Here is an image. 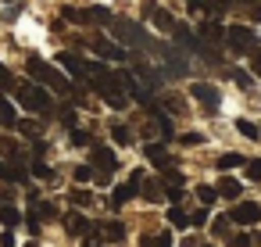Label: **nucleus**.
<instances>
[{"label": "nucleus", "instance_id": "nucleus-21", "mask_svg": "<svg viewBox=\"0 0 261 247\" xmlns=\"http://www.w3.org/2000/svg\"><path fill=\"white\" fill-rule=\"evenodd\" d=\"M65 229H68L72 236H83V233L90 229V218H86V215H79V211H72V215L65 218Z\"/></svg>", "mask_w": 261, "mask_h": 247}, {"label": "nucleus", "instance_id": "nucleus-50", "mask_svg": "<svg viewBox=\"0 0 261 247\" xmlns=\"http://www.w3.org/2000/svg\"><path fill=\"white\" fill-rule=\"evenodd\" d=\"M4 4H18V0H4Z\"/></svg>", "mask_w": 261, "mask_h": 247}, {"label": "nucleus", "instance_id": "nucleus-42", "mask_svg": "<svg viewBox=\"0 0 261 247\" xmlns=\"http://www.w3.org/2000/svg\"><path fill=\"white\" fill-rule=\"evenodd\" d=\"M15 129H18L22 136H33V133H36V122H29V118H18V122H15Z\"/></svg>", "mask_w": 261, "mask_h": 247}, {"label": "nucleus", "instance_id": "nucleus-32", "mask_svg": "<svg viewBox=\"0 0 261 247\" xmlns=\"http://www.w3.org/2000/svg\"><path fill=\"white\" fill-rule=\"evenodd\" d=\"M232 83H236L240 90H250V86H254V76L243 72V68H236V72H232Z\"/></svg>", "mask_w": 261, "mask_h": 247}, {"label": "nucleus", "instance_id": "nucleus-40", "mask_svg": "<svg viewBox=\"0 0 261 247\" xmlns=\"http://www.w3.org/2000/svg\"><path fill=\"white\" fill-rule=\"evenodd\" d=\"M83 247H100V229H97V226H90V229H86V240H83Z\"/></svg>", "mask_w": 261, "mask_h": 247}, {"label": "nucleus", "instance_id": "nucleus-7", "mask_svg": "<svg viewBox=\"0 0 261 247\" xmlns=\"http://www.w3.org/2000/svg\"><path fill=\"white\" fill-rule=\"evenodd\" d=\"M58 68H65V76L75 79V83H90V65L79 54H72V51H61L58 54Z\"/></svg>", "mask_w": 261, "mask_h": 247}, {"label": "nucleus", "instance_id": "nucleus-49", "mask_svg": "<svg viewBox=\"0 0 261 247\" xmlns=\"http://www.w3.org/2000/svg\"><path fill=\"white\" fill-rule=\"evenodd\" d=\"M247 11H250V18H254V22H261V0H257V4H250Z\"/></svg>", "mask_w": 261, "mask_h": 247}, {"label": "nucleus", "instance_id": "nucleus-22", "mask_svg": "<svg viewBox=\"0 0 261 247\" xmlns=\"http://www.w3.org/2000/svg\"><path fill=\"white\" fill-rule=\"evenodd\" d=\"M22 222V211L15 208V204H0V226H4V229H15Z\"/></svg>", "mask_w": 261, "mask_h": 247}, {"label": "nucleus", "instance_id": "nucleus-16", "mask_svg": "<svg viewBox=\"0 0 261 247\" xmlns=\"http://www.w3.org/2000/svg\"><path fill=\"white\" fill-rule=\"evenodd\" d=\"M143 154H147V161H150L154 168H168V165H172V154H168V147H165V143H150V140H147Z\"/></svg>", "mask_w": 261, "mask_h": 247}, {"label": "nucleus", "instance_id": "nucleus-5", "mask_svg": "<svg viewBox=\"0 0 261 247\" xmlns=\"http://www.w3.org/2000/svg\"><path fill=\"white\" fill-rule=\"evenodd\" d=\"M111 29H115V36L122 40L118 47H125V51H129V47H147V43H150L147 33H143L136 22H129V18H111Z\"/></svg>", "mask_w": 261, "mask_h": 247}, {"label": "nucleus", "instance_id": "nucleus-39", "mask_svg": "<svg viewBox=\"0 0 261 247\" xmlns=\"http://www.w3.org/2000/svg\"><path fill=\"white\" fill-rule=\"evenodd\" d=\"M250 243H254L250 233H236V236H229V247H250Z\"/></svg>", "mask_w": 261, "mask_h": 247}, {"label": "nucleus", "instance_id": "nucleus-35", "mask_svg": "<svg viewBox=\"0 0 261 247\" xmlns=\"http://www.w3.org/2000/svg\"><path fill=\"white\" fill-rule=\"evenodd\" d=\"M11 86H15V76H11V72H8L4 65H0V93H8Z\"/></svg>", "mask_w": 261, "mask_h": 247}, {"label": "nucleus", "instance_id": "nucleus-37", "mask_svg": "<svg viewBox=\"0 0 261 247\" xmlns=\"http://www.w3.org/2000/svg\"><path fill=\"white\" fill-rule=\"evenodd\" d=\"M33 176H40V179H50V176H54V168H50V165H43V161L36 158V161H33Z\"/></svg>", "mask_w": 261, "mask_h": 247}, {"label": "nucleus", "instance_id": "nucleus-1", "mask_svg": "<svg viewBox=\"0 0 261 247\" xmlns=\"http://www.w3.org/2000/svg\"><path fill=\"white\" fill-rule=\"evenodd\" d=\"M90 86L104 97V104L108 108H115V111H122L125 104H129V97H125V90H122V79H118V72H111L104 61H93L90 65Z\"/></svg>", "mask_w": 261, "mask_h": 247}, {"label": "nucleus", "instance_id": "nucleus-18", "mask_svg": "<svg viewBox=\"0 0 261 247\" xmlns=\"http://www.w3.org/2000/svg\"><path fill=\"white\" fill-rule=\"evenodd\" d=\"M215 193H218V197H225V201H240L243 183H240V179H232V176H222V179H218V186H215Z\"/></svg>", "mask_w": 261, "mask_h": 247}, {"label": "nucleus", "instance_id": "nucleus-47", "mask_svg": "<svg viewBox=\"0 0 261 247\" xmlns=\"http://www.w3.org/2000/svg\"><path fill=\"white\" fill-rule=\"evenodd\" d=\"M0 247H18V243H15V233H11V229H4V233H0Z\"/></svg>", "mask_w": 261, "mask_h": 247}, {"label": "nucleus", "instance_id": "nucleus-23", "mask_svg": "<svg viewBox=\"0 0 261 247\" xmlns=\"http://www.w3.org/2000/svg\"><path fill=\"white\" fill-rule=\"evenodd\" d=\"M15 122H18V115H15V104H11L8 97H0V126L15 129Z\"/></svg>", "mask_w": 261, "mask_h": 247}, {"label": "nucleus", "instance_id": "nucleus-45", "mask_svg": "<svg viewBox=\"0 0 261 247\" xmlns=\"http://www.w3.org/2000/svg\"><path fill=\"white\" fill-rule=\"evenodd\" d=\"M75 179H79V183H90V179H93V168H90V165H79V168H75Z\"/></svg>", "mask_w": 261, "mask_h": 247}, {"label": "nucleus", "instance_id": "nucleus-52", "mask_svg": "<svg viewBox=\"0 0 261 247\" xmlns=\"http://www.w3.org/2000/svg\"><path fill=\"white\" fill-rule=\"evenodd\" d=\"M29 247H36V243H29Z\"/></svg>", "mask_w": 261, "mask_h": 247}, {"label": "nucleus", "instance_id": "nucleus-46", "mask_svg": "<svg viewBox=\"0 0 261 247\" xmlns=\"http://www.w3.org/2000/svg\"><path fill=\"white\" fill-rule=\"evenodd\" d=\"M204 222H207V208H200V211L190 215V226H204Z\"/></svg>", "mask_w": 261, "mask_h": 247}, {"label": "nucleus", "instance_id": "nucleus-6", "mask_svg": "<svg viewBox=\"0 0 261 247\" xmlns=\"http://www.w3.org/2000/svg\"><path fill=\"white\" fill-rule=\"evenodd\" d=\"M225 43H229L236 54H254V51H257V33L247 29V26H229V29H225Z\"/></svg>", "mask_w": 261, "mask_h": 247}, {"label": "nucleus", "instance_id": "nucleus-24", "mask_svg": "<svg viewBox=\"0 0 261 247\" xmlns=\"http://www.w3.org/2000/svg\"><path fill=\"white\" fill-rule=\"evenodd\" d=\"M86 18H90V22H100V26H111V18H115V15H111L104 4H93V8L86 11Z\"/></svg>", "mask_w": 261, "mask_h": 247}, {"label": "nucleus", "instance_id": "nucleus-15", "mask_svg": "<svg viewBox=\"0 0 261 247\" xmlns=\"http://www.w3.org/2000/svg\"><path fill=\"white\" fill-rule=\"evenodd\" d=\"M143 15H147V18H150V22H154L161 33H168V29L175 26V18H172V15H168L161 4H154V0H147V4H143Z\"/></svg>", "mask_w": 261, "mask_h": 247}, {"label": "nucleus", "instance_id": "nucleus-13", "mask_svg": "<svg viewBox=\"0 0 261 247\" xmlns=\"http://www.w3.org/2000/svg\"><path fill=\"white\" fill-rule=\"evenodd\" d=\"M197 40H204V47H222L225 43V29L215 22V18H207V22H200V29H197Z\"/></svg>", "mask_w": 261, "mask_h": 247}, {"label": "nucleus", "instance_id": "nucleus-28", "mask_svg": "<svg viewBox=\"0 0 261 247\" xmlns=\"http://www.w3.org/2000/svg\"><path fill=\"white\" fill-rule=\"evenodd\" d=\"M168 222H172L175 229H186V226H190V215H186L179 204H172V211H168Z\"/></svg>", "mask_w": 261, "mask_h": 247}, {"label": "nucleus", "instance_id": "nucleus-4", "mask_svg": "<svg viewBox=\"0 0 261 247\" xmlns=\"http://www.w3.org/2000/svg\"><path fill=\"white\" fill-rule=\"evenodd\" d=\"M147 47H150V51H154V54L165 61L168 76H186V72H190V61L179 54V47H175V43H154V40H150Z\"/></svg>", "mask_w": 261, "mask_h": 247}, {"label": "nucleus", "instance_id": "nucleus-19", "mask_svg": "<svg viewBox=\"0 0 261 247\" xmlns=\"http://www.w3.org/2000/svg\"><path fill=\"white\" fill-rule=\"evenodd\" d=\"M97 229L108 236V243H122V240H125V226H122L118 218H108V222H100Z\"/></svg>", "mask_w": 261, "mask_h": 247}, {"label": "nucleus", "instance_id": "nucleus-53", "mask_svg": "<svg viewBox=\"0 0 261 247\" xmlns=\"http://www.w3.org/2000/svg\"><path fill=\"white\" fill-rule=\"evenodd\" d=\"M257 133H261V129H257Z\"/></svg>", "mask_w": 261, "mask_h": 247}, {"label": "nucleus", "instance_id": "nucleus-3", "mask_svg": "<svg viewBox=\"0 0 261 247\" xmlns=\"http://www.w3.org/2000/svg\"><path fill=\"white\" fill-rule=\"evenodd\" d=\"M11 90H15V97H18L22 108L40 111V115H50L54 111V97H50L47 86H40V83H15Z\"/></svg>", "mask_w": 261, "mask_h": 247}, {"label": "nucleus", "instance_id": "nucleus-31", "mask_svg": "<svg viewBox=\"0 0 261 247\" xmlns=\"http://www.w3.org/2000/svg\"><path fill=\"white\" fill-rule=\"evenodd\" d=\"M65 18H68V22H72V26H86V22H90V18H86V11H83V8H65Z\"/></svg>", "mask_w": 261, "mask_h": 247}, {"label": "nucleus", "instance_id": "nucleus-34", "mask_svg": "<svg viewBox=\"0 0 261 247\" xmlns=\"http://www.w3.org/2000/svg\"><path fill=\"white\" fill-rule=\"evenodd\" d=\"M197 197H200V204H204V208H211V201H215L218 193H215V186H197Z\"/></svg>", "mask_w": 261, "mask_h": 247}, {"label": "nucleus", "instance_id": "nucleus-36", "mask_svg": "<svg viewBox=\"0 0 261 247\" xmlns=\"http://www.w3.org/2000/svg\"><path fill=\"white\" fill-rule=\"evenodd\" d=\"M179 143H182V147H200V143H204V136H200V133H182V136H179Z\"/></svg>", "mask_w": 261, "mask_h": 247}, {"label": "nucleus", "instance_id": "nucleus-27", "mask_svg": "<svg viewBox=\"0 0 261 247\" xmlns=\"http://www.w3.org/2000/svg\"><path fill=\"white\" fill-rule=\"evenodd\" d=\"M111 140L125 147V143H133V133H129V129H125L122 122H111Z\"/></svg>", "mask_w": 261, "mask_h": 247}, {"label": "nucleus", "instance_id": "nucleus-10", "mask_svg": "<svg viewBox=\"0 0 261 247\" xmlns=\"http://www.w3.org/2000/svg\"><path fill=\"white\" fill-rule=\"evenodd\" d=\"M90 168H97V172L111 176V172L118 168V158H115V151H111V147H104V143H93V147H90Z\"/></svg>", "mask_w": 261, "mask_h": 247}, {"label": "nucleus", "instance_id": "nucleus-17", "mask_svg": "<svg viewBox=\"0 0 261 247\" xmlns=\"http://www.w3.org/2000/svg\"><path fill=\"white\" fill-rule=\"evenodd\" d=\"M29 208H33V215H29V218H36L40 226H43V222H58V218H61V215H58V204H50V201H33Z\"/></svg>", "mask_w": 261, "mask_h": 247}, {"label": "nucleus", "instance_id": "nucleus-12", "mask_svg": "<svg viewBox=\"0 0 261 247\" xmlns=\"http://www.w3.org/2000/svg\"><path fill=\"white\" fill-rule=\"evenodd\" d=\"M86 43H90L104 61H125V58H129V51H125V47H118V43H111L108 36H93V40H86Z\"/></svg>", "mask_w": 261, "mask_h": 247}, {"label": "nucleus", "instance_id": "nucleus-26", "mask_svg": "<svg viewBox=\"0 0 261 247\" xmlns=\"http://www.w3.org/2000/svg\"><path fill=\"white\" fill-rule=\"evenodd\" d=\"M140 247H172V236H168V233H154V236H150V233H147V236L140 240Z\"/></svg>", "mask_w": 261, "mask_h": 247}, {"label": "nucleus", "instance_id": "nucleus-14", "mask_svg": "<svg viewBox=\"0 0 261 247\" xmlns=\"http://www.w3.org/2000/svg\"><path fill=\"white\" fill-rule=\"evenodd\" d=\"M168 33L175 36V40H172L175 47H186L190 54H197V51H200V40H197V33H193L190 26H182V22H175V26H172Z\"/></svg>", "mask_w": 261, "mask_h": 247}, {"label": "nucleus", "instance_id": "nucleus-25", "mask_svg": "<svg viewBox=\"0 0 261 247\" xmlns=\"http://www.w3.org/2000/svg\"><path fill=\"white\" fill-rule=\"evenodd\" d=\"M215 165H218L222 172H232V168H240V165H243V154H232V151H229V154H218V161H215Z\"/></svg>", "mask_w": 261, "mask_h": 247}, {"label": "nucleus", "instance_id": "nucleus-11", "mask_svg": "<svg viewBox=\"0 0 261 247\" xmlns=\"http://www.w3.org/2000/svg\"><path fill=\"white\" fill-rule=\"evenodd\" d=\"M140 179H143V168H136L133 176H129V183H122V186H115V193H111V211H118L125 201H133L136 193H140Z\"/></svg>", "mask_w": 261, "mask_h": 247}, {"label": "nucleus", "instance_id": "nucleus-29", "mask_svg": "<svg viewBox=\"0 0 261 247\" xmlns=\"http://www.w3.org/2000/svg\"><path fill=\"white\" fill-rule=\"evenodd\" d=\"M236 129H240L247 140H261V133H257V126H254L250 118H236Z\"/></svg>", "mask_w": 261, "mask_h": 247}, {"label": "nucleus", "instance_id": "nucleus-9", "mask_svg": "<svg viewBox=\"0 0 261 247\" xmlns=\"http://www.w3.org/2000/svg\"><path fill=\"white\" fill-rule=\"evenodd\" d=\"M229 222H236V226H257L261 222V204L257 201H232Z\"/></svg>", "mask_w": 261, "mask_h": 247}, {"label": "nucleus", "instance_id": "nucleus-48", "mask_svg": "<svg viewBox=\"0 0 261 247\" xmlns=\"http://www.w3.org/2000/svg\"><path fill=\"white\" fill-rule=\"evenodd\" d=\"M211 229H215L218 236H225V233H229V218H215V226H211Z\"/></svg>", "mask_w": 261, "mask_h": 247}, {"label": "nucleus", "instance_id": "nucleus-20", "mask_svg": "<svg viewBox=\"0 0 261 247\" xmlns=\"http://www.w3.org/2000/svg\"><path fill=\"white\" fill-rule=\"evenodd\" d=\"M140 197H143V201H165V183H161V179L143 183V179H140Z\"/></svg>", "mask_w": 261, "mask_h": 247}, {"label": "nucleus", "instance_id": "nucleus-2", "mask_svg": "<svg viewBox=\"0 0 261 247\" xmlns=\"http://www.w3.org/2000/svg\"><path fill=\"white\" fill-rule=\"evenodd\" d=\"M25 72L33 76V83H40V86H47V90H58V93H65V97H72V90H75V86L65 79V72H58L50 61H43V58H36V54L25 61Z\"/></svg>", "mask_w": 261, "mask_h": 247}, {"label": "nucleus", "instance_id": "nucleus-41", "mask_svg": "<svg viewBox=\"0 0 261 247\" xmlns=\"http://www.w3.org/2000/svg\"><path fill=\"white\" fill-rule=\"evenodd\" d=\"M165 108H168L172 115H182V111H186V104H182V97H168V101H165Z\"/></svg>", "mask_w": 261, "mask_h": 247}, {"label": "nucleus", "instance_id": "nucleus-8", "mask_svg": "<svg viewBox=\"0 0 261 247\" xmlns=\"http://www.w3.org/2000/svg\"><path fill=\"white\" fill-rule=\"evenodd\" d=\"M190 97H197L207 115H218V108H222V93H218L215 83H193L190 86Z\"/></svg>", "mask_w": 261, "mask_h": 247}, {"label": "nucleus", "instance_id": "nucleus-30", "mask_svg": "<svg viewBox=\"0 0 261 247\" xmlns=\"http://www.w3.org/2000/svg\"><path fill=\"white\" fill-rule=\"evenodd\" d=\"M68 201H72V204H79V208H90V204H93V193H90V190H72V193H68Z\"/></svg>", "mask_w": 261, "mask_h": 247}, {"label": "nucleus", "instance_id": "nucleus-43", "mask_svg": "<svg viewBox=\"0 0 261 247\" xmlns=\"http://www.w3.org/2000/svg\"><path fill=\"white\" fill-rule=\"evenodd\" d=\"M243 165H247V179L257 183V179H261V161H243Z\"/></svg>", "mask_w": 261, "mask_h": 247}, {"label": "nucleus", "instance_id": "nucleus-44", "mask_svg": "<svg viewBox=\"0 0 261 247\" xmlns=\"http://www.w3.org/2000/svg\"><path fill=\"white\" fill-rule=\"evenodd\" d=\"M250 76H254V79H261V51H254V54H250Z\"/></svg>", "mask_w": 261, "mask_h": 247}, {"label": "nucleus", "instance_id": "nucleus-51", "mask_svg": "<svg viewBox=\"0 0 261 247\" xmlns=\"http://www.w3.org/2000/svg\"><path fill=\"white\" fill-rule=\"evenodd\" d=\"M254 243H261V236H254Z\"/></svg>", "mask_w": 261, "mask_h": 247}, {"label": "nucleus", "instance_id": "nucleus-38", "mask_svg": "<svg viewBox=\"0 0 261 247\" xmlns=\"http://www.w3.org/2000/svg\"><path fill=\"white\" fill-rule=\"evenodd\" d=\"M161 172H165V179H161V183H165V186H168V183H179V186H182V183H186V179H182V172H175V168H172V165H168V168H161Z\"/></svg>", "mask_w": 261, "mask_h": 247}, {"label": "nucleus", "instance_id": "nucleus-33", "mask_svg": "<svg viewBox=\"0 0 261 247\" xmlns=\"http://www.w3.org/2000/svg\"><path fill=\"white\" fill-rule=\"evenodd\" d=\"M68 136H72V143H75V147H86V143H90V133H86V129H79V126H72V129H68Z\"/></svg>", "mask_w": 261, "mask_h": 247}]
</instances>
